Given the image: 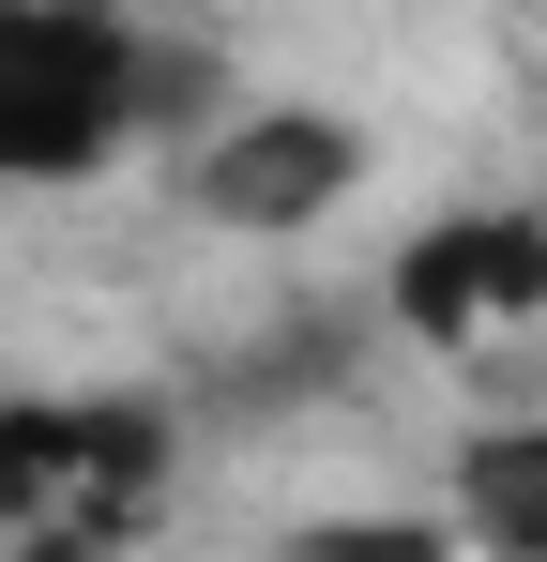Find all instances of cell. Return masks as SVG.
<instances>
[{"instance_id": "4", "label": "cell", "mask_w": 547, "mask_h": 562, "mask_svg": "<svg viewBox=\"0 0 547 562\" xmlns=\"http://www.w3.org/2000/svg\"><path fill=\"white\" fill-rule=\"evenodd\" d=\"M533 304H547V213H517V198L426 213V228L395 244V274H380V319H395L411 350H487V335H517Z\"/></svg>"}, {"instance_id": "2", "label": "cell", "mask_w": 547, "mask_h": 562, "mask_svg": "<svg viewBox=\"0 0 547 562\" xmlns=\"http://www.w3.org/2000/svg\"><path fill=\"white\" fill-rule=\"evenodd\" d=\"M168 457H182V426L153 380H122V395H0V548H31V532L122 548L168 502Z\"/></svg>"}, {"instance_id": "3", "label": "cell", "mask_w": 547, "mask_h": 562, "mask_svg": "<svg viewBox=\"0 0 547 562\" xmlns=\"http://www.w3.org/2000/svg\"><path fill=\"white\" fill-rule=\"evenodd\" d=\"M182 183H198V213L228 244H304L320 213L365 198V137H350V106H320V92H259V106H228L198 137Z\"/></svg>"}, {"instance_id": "7", "label": "cell", "mask_w": 547, "mask_h": 562, "mask_svg": "<svg viewBox=\"0 0 547 562\" xmlns=\"http://www.w3.org/2000/svg\"><path fill=\"white\" fill-rule=\"evenodd\" d=\"M0 562H107L91 532H31V548H0Z\"/></svg>"}, {"instance_id": "6", "label": "cell", "mask_w": 547, "mask_h": 562, "mask_svg": "<svg viewBox=\"0 0 547 562\" xmlns=\"http://www.w3.org/2000/svg\"><path fill=\"white\" fill-rule=\"evenodd\" d=\"M274 562H456V532L411 502H335V517H289Z\"/></svg>"}, {"instance_id": "5", "label": "cell", "mask_w": 547, "mask_h": 562, "mask_svg": "<svg viewBox=\"0 0 547 562\" xmlns=\"http://www.w3.org/2000/svg\"><path fill=\"white\" fill-rule=\"evenodd\" d=\"M442 532H456V562H547V411L471 426V441H456Z\"/></svg>"}, {"instance_id": "1", "label": "cell", "mask_w": 547, "mask_h": 562, "mask_svg": "<svg viewBox=\"0 0 547 562\" xmlns=\"http://www.w3.org/2000/svg\"><path fill=\"white\" fill-rule=\"evenodd\" d=\"M137 77L153 31L91 0H0V183H91L137 153Z\"/></svg>"}]
</instances>
